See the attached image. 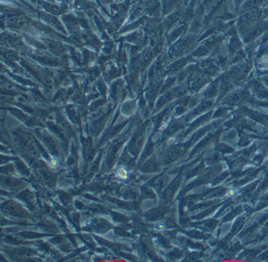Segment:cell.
Here are the masks:
<instances>
[{"mask_svg": "<svg viewBox=\"0 0 268 262\" xmlns=\"http://www.w3.org/2000/svg\"><path fill=\"white\" fill-rule=\"evenodd\" d=\"M117 174L119 178H122V179H126L128 178V175H129V173L127 171L126 169L124 168V167H120L117 170Z\"/></svg>", "mask_w": 268, "mask_h": 262, "instance_id": "1", "label": "cell"}]
</instances>
